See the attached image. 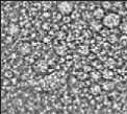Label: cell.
Listing matches in <instances>:
<instances>
[{"label": "cell", "mask_w": 127, "mask_h": 114, "mask_svg": "<svg viewBox=\"0 0 127 114\" xmlns=\"http://www.w3.org/2000/svg\"><path fill=\"white\" fill-rule=\"evenodd\" d=\"M102 24L106 28H116L121 24V16L118 13H107L102 20Z\"/></svg>", "instance_id": "1"}, {"label": "cell", "mask_w": 127, "mask_h": 114, "mask_svg": "<svg viewBox=\"0 0 127 114\" xmlns=\"http://www.w3.org/2000/svg\"><path fill=\"white\" fill-rule=\"evenodd\" d=\"M57 9L59 13L64 16H70L74 12V4L73 2H69V1H62L57 3Z\"/></svg>", "instance_id": "2"}, {"label": "cell", "mask_w": 127, "mask_h": 114, "mask_svg": "<svg viewBox=\"0 0 127 114\" xmlns=\"http://www.w3.org/2000/svg\"><path fill=\"white\" fill-rule=\"evenodd\" d=\"M92 14H93V18L95 20H101V19L103 20L104 16L106 15V14H105V10L101 6H98L97 8H95L92 12Z\"/></svg>", "instance_id": "3"}, {"label": "cell", "mask_w": 127, "mask_h": 114, "mask_svg": "<svg viewBox=\"0 0 127 114\" xmlns=\"http://www.w3.org/2000/svg\"><path fill=\"white\" fill-rule=\"evenodd\" d=\"M90 27H91L93 30H96V31H100L103 27V24L102 22H100L99 20H93L91 21V23H90Z\"/></svg>", "instance_id": "4"}, {"label": "cell", "mask_w": 127, "mask_h": 114, "mask_svg": "<svg viewBox=\"0 0 127 114\" xmlns=\"http://www.w3.org/2000/svg\"><path fill=\"white\" fill-rule=\"evenodd\" d=\"M113 6H114V2H109V1H103V2H101V7L104 10L110 9Z\"/></svg>", "instance_id": "5"}, {"label": "cell", "mask_w": 127, "mask_h": 114, "mask_svg": "<svg viewBox=\"0 0 127 114\" xmlns=\"http://www.w3.org/2000/svg\"><path fill=\"white\" fill-rule=\"evenodd\" d=\"M119 29L122 34L127 35V21H122V22H121V24L119 26Z\"/></svg>", "instance_id": "6"}, {"label": "cell", "mask_w": 127, "mask_h": 114, "mask_svg": "<svg viewBox=\"0 0 127 114\" xmlns=\"http://www.w3.org/2000/svg\"><path fill=\"white\" fill-rule=\"evenodd\" d=\"M81 16L83 19H87V20H91L93 18V14H92V12H90V10H84V12H82Z\"/></svg>", "instance_id": "7"}, {"label": "cell", "mask_w": 127, "mask_h": 114, "mask_svg": "<svg viewBox=\"0 0 127 114\" xmlns=\"http://www.w3.org/2000/svg\"><path fill=\"white\" fill-rule=\"evenodd\" d=\"M9 27H10V29H9V34H12V35L17 34V32L19 31L18 26H17V25H15V24H12V25L9 26Z\"/></svg>", "instance_id": "8"}, {"label": "cell", "mask_w": 127, "mask_h": 114, "mask_svg": "<svg viewBox=\"0 0 127 114\" xmlns=\"http://www.w3.org/2000/svg\"><path fill=\"white\" fill-rule=\"evenodd\" d=\"M103 88H104L105 90H112V89L114 88V84H113L112 82H105V83L103 84Z\"/></svg>", "instance_id": "9"}, {"label": "cell", "mask_w": 127, "mask_h": 114, "mask_svg": "<svg viewBox=\"0 0 127 114\" xmlns=\"http://www.w3.org/2000/svg\"><path fill=\"white\" fill-rule=\"evenodd\" d=\"M100 90H101V89H100V87H99V86H97V85H95V86L91 87V92H92L93 94H95V95L98 94L99 92H100Z\"/></svg>", "instance_id": "10"}, {"label": "cell", "mask_w": 127, "mask_h": 114, "mask_svg": "<svg viewBox=\"0 0 127 114\" xmlns=\"http://www.w3.org/2000/svg\"><path fill=\"white\" fill-rule=\"evenodd\" d=\"M13 103H14L16 106H22V100H20V99H16V100H14Z\"/></svg>", "instance_id": "11"}, {"label": "cell", "mask_w": 127, "mask_h": 114, "mask_svg": "<svg viewBox=\"0 0 127 114\" xmlns=\"http://www.w3.org/2000/svg\"><path fill=\"white\" fill-rule=\"evenodd\" d=\"M124 7H125V9L127 10V2H125V3H124Z\"/></svg>", "instance_id": "12"}, {"label": "cell", "mask_w": 127, "mask_h": 114, "mask_svg": "<svg viewBox=\"0 0 127 114\" xmlns=\"http://www.w3.org/2000/svg\"><path fill=\"white\" fill-rule=\"evenodd\" d=\"M2 114H7V113L6 112H2Z\"/></svg>", "instance_id": "13"}, {"label": "cell", "mask_w": 127, "mask_h": 114, "mask_svg": "<svg viewBox=\"0 0 127 114\" xmlns=\"http://www.w3.org/2000/svg\"><path fill=\"white\" fill-rule=\"evenodd\" d=\"M32 114H34V113H32Z\"/></svg>", "instance_id": "14"}]
</instances>
